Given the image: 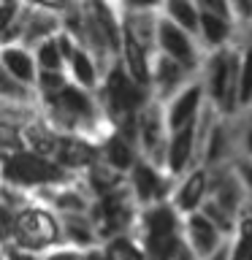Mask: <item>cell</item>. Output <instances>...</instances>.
I'll list each match as a JSON object with an SVG mask.
<instances>
[{"label": "cell", "instance_id": "cell-1", "mask_svg": "<svg viewBox=\"0 0 252 260\" xmlns=\"http://www.w3.org/2000/svg\"><path fill=\"white\" fill-rule=\"evenodd\" d=\"M3 244L44 257L49 252L65 247L62 222L49 206H41L36 201L19 209L16 214L3 209Z\"/></svg>", "mask_w": 252, "mask_h": 260}, {"label": "cell", "instance_id": "cell-2", "mask_svg": "<svg viewBox=\"0 0 252 260\" xmlns=\"http://www.w3.org/2000/svg\"><path fill=\"white\" fill-rule=\"evenodd\" d=\"M239 71H241V41L236 46L206 54L201 65V81L206 98L225 119H236L241 114L239 106Z\"/></svg>", "mask_w": 252, "mask_h": 260}, {"label": "cell", "instance_id": "cell-3", "mask_svg": "<svg viewBox=\"0 0 252 260\" xmlns=\"http://www.w3.org/2000/svg\"><path fill=\"white\" fill-rule=\"evenodd\" d=\"M76 176H71L68 171H62L54 160L41 157V154L30 149H14L3 152V184L19 187L24 192H36L41 187L49 184H65L73 182Z\"/></svg>", "mask_w": 252, "mask_h": 260}, {"label": "cell", "instance_id": "cell-4", "mask_svg": "<svg viewBox=\"0 0 252 260\" xmlns=\"http://www.w3.org/2000/svg\"><path fill=\"white\" fill-rule=\"evenodd\" d=\"M168 141H171V130H168V122H166V106L152 101L141 114H138V152H141V157L149 160L152 166L166 171Z\"/></svg>", "mask_w": 252, "mask_h": 260}, {"label": "cell", "instance_id": "cell-5", "mask_svg": "<svg viewBox=\"0 0 252 260\" xmlns=\"http://www.w3.org/2000/svg\"><path fill=\"white\" fill-rule=\"evenodd\" d=\"M128 187L133 192L138 209L160 206V203H171V195L176 190V179L158 166H152L149 160H138L136 168L128 176Z\"/></svg>", "mask_w": 252, "mask_h": 260}, {"label": "cell", "instance_id": "cell-6", "mask_svg": "<svg viewBox=\"0 0 252 260\" xmlns=\"http://www.w3.org/2000/svg\"><path fill=\"white\" fill-rule=\"evenodd\" d=\"M209 198L217 203L219 209H225L231 217L241 219L249 211V192L244 187L236 162L231 166H219L209 171Z\"/></svg>", "mask_w": 252, "mask_h": 260}, {"label": "cell", "instance_id": "cell-7", "mask_svg": "<svg viewBox=\"0 0 252 260\" xmlns=\"http://www.w3.org/2000/svg\"><path fill=\"white\" fill-rule=\"evenodd\" d=\"M158 52L201 76V65L206 60V54H203L198 38L190 36V32L182 30V27H176V24L168 22L163 14H160V27H158Z\"/></svg>", "mask_w": 252, "mask_h": 260}, {"label": "cell", "instance_id": "cell-8", "mask_svg": "<svg viewBox=\"0 0 252 260\" xmlns=\"http://www.w3.org/2000/svg\"><path fill=\"white\" fill-rule=\"evenodd\" d=\"M209 106V98H206V89H203V81L201 76L190 81L182 92L176 98H171L166 103V122H168V130L171 133H179V130L195 125L201 119L203 109Z\"/></svg>", "mask_w": 252, "mask_h": 260}, {"label": "cell", "instance_id": "cell-9", "mask_svg": "<svg viewBox=\"0 0 252 260\" xmlns=\"http://www.w3.org/2000/svg\"><path fill=\"white\" fill-rule=\"evenodd\" d=\"M198 79V73H193V71H187L184 65H179V62H174L171 57H166V54H154V60H152V84H149V89H152V98L158 103H163L166 106L171 98H176L182 89L190 84V81H195Z\"/></svg>", "mask_w": 252, "mask_h": 260}, {"label": "cell", "instance_id": "cell-10", "mask_svg": "<svg viewBox=\"0 0 252 260\" xmlns=\"http://www.w3.org/2000/svg\"><path fill=\"white\" fill-rule=\"evenodd\" d=\"M201 168V146H198V122L179 133H171V141H168V162H166V171L171 176L182 179L187 176L190 171Z\"/></svg>", "mask_w": 252, "mask_h": 260}, {"label": "cell", "instance_id": "cell-11", "mask_svg": "<svg viewBox=\"0 0 252 260\" xmlns=\"http://www.w3.org/2000/svg\"><path fill=\"white\" fill-rule=\"evenodd\" d=\"M209 201V168H195L176 182V190L171 195V206L179 211V217H190L206 206Z\"/></svg>", "mask_w": 252, "mask_h": 260}, {"label": "cell", "instance_id": "cell-12", "mask_svg": "<svg viewBox=\"0 0 252 260\" xmlns=\"http://www.w3.org/2000/svg\"><path fill=\"white\" fill-rule=\"evenodd\" d=\"M239 41H241V30H239V24H236V19L211 14V11H203V8H201L198 44L203 49V54H211V52H219V49L236 46Z\"/></svg>", "mask_w": 252, "mask_h": 260}, {"label": "cell", "instance_id": "cell-13", "mask_svg": "<svg viewBox=\"0 0 252 260\" xmlns=\"http://www.w3.org/2000/svg\"><path fill=\"white\" fill-rule=\"evenodd\" d=\"M0 73L22 81L24 87L36 89L38 76H41V68L36 62V52H33L30 46H24V44L0 46Z\"/></svg>", "mask_w": 252, "mask_h": 260}, {"label": "cell", "instance_id": "cell-14", "mask_svg": "<svg viewBox=\"0 0 252 260\" xmlns=\"http://www.w3.org/2000/svg\"><path fill=\"white\" fill-rule=\"evenodd\" d=\"M182 233H184V241L190 244L193 252H195V255H198L201 260H206L211 252H214L219 244L228 239V236H223V231H219V228L211 222V219L203 214V211L184 217Z\"/></svg>", "mask_w": 252, "mask_h": 260}, {"label": "cell", "instance_id": "cell-15", "mask_svg": "<svg viewBox=\"0 0 252 260\" xmlns=\"http://www.w3.org/2000/svg\"><path fill=\"white\" fill-rule=\"evenodd\" d=\"M141 160L138 144H133L130 138H125L122 133H109L101 144V162L109 166L111 171H117L119 176H130V171L136 168V162Z\"/></svg>", "mask_w": 252, "mask_h": 260}, {"label": "cell", "instance_id": "cell-16", "mask_svg": "<svg viewBox=\"0 0 252 260\" xmlns=\"http://www.w3.org/2000/svg\"><path fill=\"white\" fill-rule=\"evenodd\" d=\"M60 222H62V244L68 249L87 252L101 247V236H98V228L89 219V214H68L60 217Z\"/></svg>", "mask_w": 252, "mask_h": 260}, {"label": "cell", "instance_id": "cell-17", "mask_svg": "<svg viewBox=\"0 0 252 260\" xmlns=\"http://www.w3.org/2000/svg\"><path fill=\"white\" fill-rule=\"evenodd\" d=\"M68 79L76 87L87 89V92H98V89H101L103 71H101V65H98V60L87 52L84 46H79L76 52H73V57L68 60Z\"/></svg>", "mask_w": 252, "mask_h": 260}, {"label": "cell", "instance_id": "cell-18", "mask_svg": "<svg viewBox=\"0 0 252 260\" xmlns=\"http://www.w3.org/2000/svg\"><path fill=\"white\" fill-rule=\"evenodd\" d=\"M160 14L168 22H174L176 27L187 30L190 36L198 38V27H201V8L193 0H166L160 6Z\"/></svg>", "mask_w": 252, "mask_h": 260}, {"label": "cell", "instance_id": "cell-19", "mask_svg": "<svg viewBox=\"0 0 252 260\" xmlns=\"http://www.w3.org/2000/svg\"><path fill=\"white\" fill-rule=\"evenodd\" d=\"M81 182H84V187L89 190L92 198H103V195H109L114 190H119V187H125L128 184V176H119L117 171H111L109 166L95 162V166L89 168L84 176H81Z\"/></svg>", "mask_w": 252, "mask_h": 260}, {"label": "cell", "instance_id": "cell-20", "mask_svg": "<svg viewBox=\"0 0 252 260\" xmlns=\"http://www.w3.org/2000/svg\"><path fill=\"white\" fill-rule=\"evenodd\" d=\"M0 98L6 106H38V92L33 87H24L6 73H0Z\"/></svg>", "mask_w": 252, "mask_h": 260}, {"label": "cell", "instance_id": "cell-21", "mask_svg": "<svg viewBox=\"0 0 252 260\" xmlns=\"http://www.w3.org/2000/svg\"><path fill=\"white\" fill-rule=\"evenodd\" d=\"M33 52H36V62H38L41 71H46V73H68V60H65L57 38L44 41V44L36 46Z\"/></svg>", "mask_w": 252, "mask_h": 260}, {"label": "cell", "instance_id": "cell-22", "mask_svg": "<svg viewBox=\"0 0 252 260\" xmlns=\"http://www.w3.org/2000/svg\"><path fill=\"white\" fill-rule=\"evenodd\" d=\"M252 103V46L241 41V71H239V106L247 111Z\"/></svg>", "mask_w": 252, "mask_h": 260}, {"label": "cell", "instance_id": "cell-23", "mask_svg": "<svg viewBox=\"0 0 252 260\" xmlns=\"http://www.w3.org/2000/svg\"><path fill=\"white\" fill-rule=\"evenodd\" d=\"M233 125H236V152H239V160H252V117L247 111H241L233 119Z\"/></svg>", "mask_w": 252, "mask_h": 260}, {"label": "cell", "instance_id": "cell-24", "mask_svg": "<svg viewBox=\"0 0 252 260\" xmlns=\"http://www.w3.org/2000/svg\"><path fill=\"white\" fill-rule=\"evenodd\" d=\"M233 260H252V217H241L233 236Z\"/></svg>", "mask_w": 252, "mask_h": 260}, {"label": "cell", "instance_id": "cell-25", "mask_svg": "<svg viewBox=\"0 0 252 260\" xmlns=\"http://www.w3.org/2000/svg\"><path fill=\"white\" fill-rule=\"evenodd\" d=\"M206 260H233V236H231V239H225Z\"/></svg>", "mask_w": 252, "mask_h": 260}, {"label": "cell", "instance_id": "cell-26", "mask_svg": "<svg viewBox=\"0 0 252 260\" xmlns=\"http://www.w3.org/2000/svg\"><path fill=\"white\" fill-rule=\"evenodd\" d=\"M41 260H81V252L68 249V247H60V249H54V252H49V255H44Z\"/></svg>", "mask_w": 252, "mask_h": 260}, {"label": "cell", "instance_id": "cell-27", "mask_svg": "<svg viewBox=\"0 0 252 260\" xmlns=\"http://www.w3.org/2000/svg\"><path fill=\"white\" fill-rule=\"evenodd\" d=\"M81 260H117V257H114L111 252H109V249H106L103 244H101V247H95V249L81 252Z\"/></svg>", "mask_w": 252, "mask_h": 260}, {"label": "cell", "instance_id": "cell-28", "mask_svg": "<svg viewBox=\"0 0 252 260\" xmlns=\"http://www.w3.org/2000/svg\"><path fill=\"white\" fill-rule=\"evenodd\" d=\"M247 114H249V117H252V103H249V109H247Z\"/></svg>", "mask_w": 252, "mask_h": 260}, {"label": "cell", "instance_id": "cell-29", "mask_svg": "<svg viewBox=\"0 0 252 260\" xmlns=\"http://www.w3.org/2000/svg\"><path fill=\"white\" fill-rule=\"evenodd\" d=\"M249 217H252V211H249Z\"/></svg>", "mask_w": 252, "mask_h": 260}]
</instances>
